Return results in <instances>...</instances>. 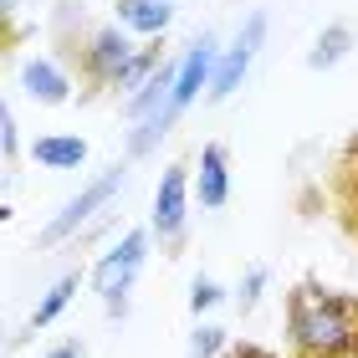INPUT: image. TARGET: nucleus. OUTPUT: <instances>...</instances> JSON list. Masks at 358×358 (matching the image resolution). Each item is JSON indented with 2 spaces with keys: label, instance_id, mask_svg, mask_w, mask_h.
I'll return each instance as SVG.
<instances>
[{
  "label": "nucleus",
  "instance_id": "obj_1",
  "mask_svg": "<svg viewBox=\"0 0 358 358\" xmlns=\"http://www.w3.org/2000/svg\"><path fill=\"white\" fill-rule=\"evenodd\" d=\"M287 333L297 358H358V297L302 282L287 297Z\"/></svg>",
  "mask_w": 358,
  "mask_h": 358
},
{
  "label": "nucleus",
  "instance_id": "obj_2",
  "mask_svg": "<svg viewBox=\"0 0 358 358\" xmlns=\"http://www.w3.org/2000/svg\"><path fill=\"white\" fill-rule=\"evenodd\" d=\"M143 262H149V231H128L118 246L103 251V262L92 266V287H97V297H103V307L113 317L128 307V292H134Z\"/></svg>",
  "mask_w": 358,
  "mask_h": 358
},
{
  "label": "nucleus",
  "instance_id": "obj_3",
  "mask_svg": "<svg viewBox=\"0 0 358 358\" xmlns=\"http://www.w3.org/2000/svg\"><path fill=\"white\" fill-rule=\"evenodd\" d=\"M123 185H128V169H123V164H113L108 174H97L92 185L77 194V200H67V210H62V215L41 231V246H62L67 236H77V231H83V225H87V220H92V215H97V210H103Z\"/></svg>",
  "mask_w": 358,
  "mask_h": 358
},
{
  "label": "nucleus",
  "instance_id": "obj_4",
  "mask_svg": "<svg viewBox=\"0 0 358 358\" xmlns=\"http://www.w3.org/2000/svg\"><path fill=\"white\" fill-rule=\"evenodd\" d=\"M134 46H128V36L118 26H97L92 36H87V46L77 52V62H83V77L92 87H118L123 83V72L134 67Z\"/></svg>",
  "mask_w": 358,
  "mask_h": 358
},
{
  "label": "nucleus",
  "instance_id": "obj_5",
  "mask_svg": "<svg viewBox=\"0 0 358 358\" xmlns=\"http://www.w3.org/2000/svg\"><path fill=\"white\" fill-rule=\"evenodd\" d=\"M266 41V15L262 10H251L246 15V26H241V36L236 46L220 57V67H215V83H210V103H225L241 83H246V72H251V57H256V46Z\"/></svg>",
  "mask_w": 358,
  "mask_h": 358
},
{
  "label": "nucleus",
  "instance_id": "obj_6",
  "mask_svg": "<svg viewBox=\"0 0 358 358\" xmlns=\"http://www.w3.org/2000/svg\"><path fill=\"white\" fill-rule=\"evenodd\" d=\"M185 194H189V169L185 164H169L164 179L154 189V236L159 241H179L185 236Z\"/></svg>",
  "mask_w": 358,
  "mask_h": 358
},
{
  "label": "nucleus",
  "instance_id": "obj_7",
  "mask_svg": "<svg viewBox=\"0 0 358 358\" xmlns=\"http://www.w3.org/2000/svg\"><path fill=\"white\" fill-rule=\"evenodd\" d=\"M210 67H215V36H200V41L185 52V62H179V83H174V97H169V113H174V118L194 103V97H200L205 83H215Z\"/></svg>",
  "mask_w": 358,
  "mask_h": 358
},
{
  "label": "nucleus",
  "instance_id": "obj_8",
  "mask_svg": "<svg viewBox=\"0 0 358 358\" xmlns=\"http://www.w3.org/2000/svg\"><path fill=\"white\" fill-rule=\"evenodd\" d=\"M21 87H26V97L31 103H46V108H62L72 97V83H67V72L62 67H52V62H26L21 67Z\"/></svg>",
  "mask_w": 358,
  "mask_h": 358
},
{
  "label": "nucleus",
  "instance_id": "obj_9",
  "mask_svg": "<svg viewBox=\"0 0 358 358\" xmlns=\"http://www.w3.org/2000/svg\"><path fill=\"white\" fill-rule=\"evenodd\" d=\"M118 21L138 36H164L174 21V6L169 0H118Z\"/></svg>",
  "mask_w": 358,
  "mask_h": 358
},
{
  "label": "nucleus",
  "instance_id": "obj_10",
  "mask_svg": "<svg viewBox=\"0 0 358 358\" xmlns=\"http://www.w3.org/2000/svg\"><path fill=\"white\" fill-rule=\"evenodd\" d=\"M225 194H231L225 149H220V143H205V149H200V205H205V210H220Z\"/></svg>",
  "mask_w": 358,
  "mask_h": 358
},
{
  "label": "nucleus",
  "instance_id": "obj_11",
  "mask_svg": "<svg viewBox=\"0 0 358 358\" xmlns=\"http://www.w3.org/2000/svg\"><path fill=\"white\" fill-rule=\"evenodd\" d=\"M77 287H83V271H62L52 287H46V297L36 302V313H31V333L36 328H52V322L67 313V302L77 297Z\"/></svg>",
  "mask_w": 358,
  "mask_h": 358
},
{
  "label": "nucleus",
  "instance_id": "obj_12",
  "mask_svg": "<svg viewBox=\"0 0 358 358\" xmlns=\"http://www.w3.org/2000/svg\"><path fill=\"white\" fill-rule=\"evenodd\" d=\"M31 159L46 169H77L87 159V143L72 138V134H52V138H36V149H31Z\"/></svg>",
  "mask_w": 358,
  "mask_h": 358
},
{
  "label": "nucleus",
  "instance_id": "obj_13",
  "mask_svg": "<svg viewBox=\"0 0 358 358\" xmlns=\"http://www.w3.org/2000/svg\"><path fill=\"white\" fill-rule=\"evenodd\" d=\"M348 52H353V31H348L343 21H333V26L317 36V46L307 52V67H313V72H333Z\"/></svg>",
  "mask_w": 358,
  "mask_h": 358
},
{
  "label": "nucleus",
  "instance_id": "obj_14",
  "mask_svg": "<svg viewBox=\"0 0 358 358\" xmlns=\"http://www.w3.org/2000/svg\"><path fill=\"white\" fill-rule=\"evenodd\" d=\"M225 348V328H215V322H200L194 328V338H189V353L194 358H215Z\"/></svg>",
  "mask_w": 358,
  "mask_h": 358
},
{
  "label": "nucleus",
  "instance_id": "obj_15",
  "mask_svg": "<svg viewBox=\"0 0 358 358\" xmlns=\"http://www.w3.org/2000/svg\"><path fill=\"white\" fill-rule=\"evenodd\" d=\"M262 292H266V266H251L246 282H241V292H236V307H241V313H251V307L262 302Z\"/></svg>",
  "mask_w": 358,
  "mask_h": 358
},
{
  "label": "nucleus",
  "instance_id": "obj_16",
  "mask_svg": "<svg viewBox=\"0 0 358 358\" xmlns=\"http://www.w3.org/2000/svg\"><path fill=\"white\" fill-rule=\"evenodd\" d=\"M215 302H220V287L210 282V276H194V287H189V313H210Z\"/></svg>",
  "mask_w": 358,
  "mask_h": 358
},
{
  "label": "nucleus",
  "instance_id": "obj_17",
  "mask_svg": "<svg viewBox=\"0 0 358 358\" xmlns=\"http://www.w3.org/2000/svg\"><path fill=\"white\" fill-rule=\"evenodd\" d=\"M0 154H6V164L15 159V113L0 108Z\"/></svg>",
  "mask_w": 358,
  "mask_h": 358
},
{
  "label": "nucleus",
  "instance_id": "obj_18",
  "mask_svg": "<svg viewBox=\"0 0 358 358\" xmlns=\"http://www.w3.org/2000/svg\"><path fill=\"white\" fill-rule=\"evenodd\" d=\"M225 358H276L271 348H256V343H241V348H231Z\"/></svg>",
  "mask_w": 358,
  "mask_h": 358
},
{
  "label": "nucleus",
  "instance_id": "obj_19",
  "mask_svg": "<svg viewBox=\"0 0 358 358\" xmlns=\"http://www.w3.org/2000/svg\"><path fill=\"white\" fill-rule=\"evenodd\" d=\"M46 358H83V348H77V343H62V348L46 353Z\"/></svg>",
  "mask_w": 358,
  "mask_h": 358
}]
</instances>
